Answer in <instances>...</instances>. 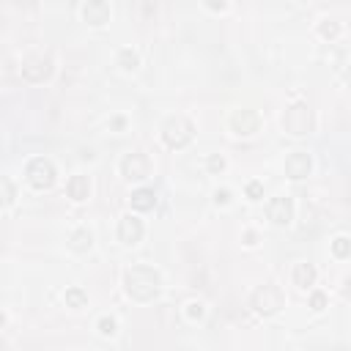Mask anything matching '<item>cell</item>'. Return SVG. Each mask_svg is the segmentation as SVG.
I'll return each instance as SVG.
<instances>
[{"mask_svg": "<svg viewBox=\"0 0 351 351\" xmlns=\"http://www.w3.org/2000/svg\"><path fill=\"white\" fill-rule=\"evenodd\" d=\"M313 126H315V115H313V110H310L307 101H293V104L285 110V115H282V129H285L288 134H293V137L310 134Z\"/></svg>", "mask_w": 351, "mask_h": 351, "instance_id": "obj_2", "label": "cell"}, {"mask_svg": "<svg viewBox=\"0 0 351 351\" xmlns=\"http://www.w3.org/2000/svg\"><path fill=\"white\" fill-rule=\"evenodd\" d=\"M69 247H71L74 252H88V250L93 247V233H90L88 228H77V230L69 236Z\"/></svg>", "mask_w": 351, "mask_h": 351, "instance_id": "obj_16", "label": "cell"}, {"mask_svg": "<svg viewBox=\"0 0 351 351\" xmlns=\"http://www.w3.org/2000/svg\"><path fill=\"white\" fill-rule=\"evenodd\" d=\"M129 200H132V208H134V211H151V208L156 206V195H154V189H148V186L134 189Z\"/></svg>", "mask_w": 351, "mask_h": 351, "instance_id": "obj_14", "label": "cell"}, {"mask_svg": "<svg viewBox=\"0 0 351 351\" xmlns=\"http://www.w3.org/2000/svg\"><path fill=\"white\" fill-rule=\"evenodd\" d=\"M96 329H99L101 337H112V335L118 332V321H115L112 315H101V318L96 321Z\"/></svg>", "mask_w": 351, "mask_h": 351, "instance_id": "obj_21", "label": "cell"}, {"mask_svg": "<svg viewBox=\"0 0 351 351\" xmlns=\"http://www.w3.org/2000/svg\"><path fill=\"white\" fill-rule=\"evenodd\" d=\"M250 307H252L258 315H274V313H280V310L285 307V296H282V291H280L277 285L266 282V285H258V288L252 291Z\"/></svg>", "mask_w": 351, "mask_h": 351, "instance_id": "obj_4", "label": "cell"}, {"mask_svg": "<svg viewBox=\"0 0 351 351\" xmlns=\"http://www.w3.org/2000/svg\"><path fill=\"white\" fill-rule=\"evenodd\" d=\"M214 203L217 206H228L230 203V189H214Z\"/></svg>", "mask_w": 351, "mask_h": 351, "instance_id": "obj_28", "label": "cell"}, {"mask_svg": "<svg viewBox=\"0 0 351 351\" xmlns=\"http://www.w3.org/2000/svg\"><path fill=\"white\" fill-rule=\"evenodd\" d=\"M258 126H261V118H258L255 110H236V112L230 115V129H233L239 137H250V134H255Z\"/></svg>", "mask_w": 351, "mask_h": 351, "instance_id": "obj_10", "label": "cell"}, {"mask_svg": "<svg viewBox=\"0 0 351 351\" xmlns=\"http://www.w3.org/2000/svg\"><path fill=\"white\" fill-rule=\"evenodd\" d=\"M66 195H69L71 200H77V203L88 200V195H90V181H88V176H71V178L66 181Z\"/></svg>", "mask_w": 351, "mask_h": 351, "instance_id": "obj_13", "label": "cell"}, {"mask_svg": "<svg viewBox=\"0 0 351 351\" xmlns=\"http://www.w3.org/2000/svg\"><path fill=\"white\" fill-rule=\"evenodd\" d=\"M206 5H208V8H211V11H225V8H228V5H225V3H214V0H208V3H206Z\"/></svg>", "mask_w": 351, "mask_h": 351, "instance_id": "obj_30", "label": "cell"}, {"mask_svg": "<svg viewBox=\"0 0 351 351\" xmlns=\"http://www.w3.org/2000/svg\"><path fill=\"white\" fill-rule=\"evenodd\" d=\"M52 69H55V63H52V55L49 52H33V55H27L22 60V77L27 82H44V80H49Z\"/></svg>", "mask_w": 351, "mask_h": 351, "instance_id": "obj_6", "label": "cell"}, {"mask_svg": "<svg viewBox=\"0 0 351 351\" xmlns=\"http://www.w3.org/2000/svg\"><path fill=\"white\" fill-rule=\"evenodd\" d=\"M329 250H332V255H335V258H340V261H343V258H348V255H351V239L340 233V236H335V239L329 241Z\"/></svg>", "mask_w": 351, "mask_h": 351, "instance_id": "obj_19", "label": "cell"}, {"mask_svg": "<svg viewBox=\"0 0 351 351\" xmlns=\"http://www.w3.org/2000/svg\"><path fill=\"white\" fill-rule=\"evenodd\" d=\"M186 318L189 321H200L203 318V313H206V307H203V302H197V299H192V302H186Z\"/></svg>", "mask_w": 351, "mask_h": 351, "instance_id": "obj_23", "label": "cell"}, {"mask_svg": "<svg viewBox=\"0 0 351 351\" xmlns=\"http://www.w3.org/2000/svg\"><path fill=\"white\" fill-rule=\"evenodd\" d=\"M143 219H137L134 214H123L121 219H118V239L123 241V244H137L140 239H143Z\"/></svg>", "mask_w": 351, "mask_h": 351, "instance_id": "obj_11", "label": "cell"}, {"mask_svg": "<svg viewBox=\"0 0 351 351\" xmlns=\"http://www.w3.org/2000/svg\"><path fill=\"white\" fill-rule=\"evenodd\" d=\"M244 192H247L250 200H261V197H263V184H261V181H250V184L244 186Z\"/></svg>", "mask_w": 351, "mask_h": 351, "instance_id": "obj_26", "label": "cell"}, {"mask_svg": "<svg viewBox=\"0 0 351 351\" xmlns=\"http://www.w3.org/2000/svg\"><path fill=\"white\" fill-rule=\"evenodd\" d=\"M123 288L134 302H151L162 291V274L154 266L137 263L123 271Z\"/></svg>", "mask_w": 351, "mask_h": 351, "instance_id": "obj_1", "label": "cell"}, {"mask_svg": "<svg viewBox=\"0 0 351 351\" xmlns=\"http://www.w3.org/2000/svg\"><path fill=\"white\" fill-rule=\"evenodd\" d=\"M310 170H313V156L307 154V151H291L288 156H285V176L288 178H293V181H302V178H307L310 176Z\"/></svg>", "mask_w": 351, "mask_h": 351, "instance_id": "obj_8", "label": "cell"}, {"mask_svg": "<svg viewBox=\"0 0 351 351\" xmlns=\"http://www.w3.org/2000/svg\"><path fill=\"white\" fill-rule=\"evenodd\" d=\"M118 66H121L123 71H134V69L140 66V55H137L132 47H123V49L118 52Z\"/></svg>", "mask_w": 351, "mask_h": 351, "instance_id": "obj_17", "label": "cell"}, {"mask_svg": "<svg viewBox=\"0 0 351 351\" xmlns=\"http://www.w3.org/2000/svg\"><path fill=\"white\" fill-rule=\"evenodd\" d=\"M266 217L277 228L291 225V219H293V200L291 197H271L269 206H266Z\"/></svg>", "mask_w": 351, "mask_h": 351, "instance_id": "obj_9", "label": "cell"}, {"mask_svg": "<svg viewBox=\"0 0 351 351\" xmlns=\"http://www.w3.org/2000/svg\"><path fill=\"white\" fill-rule=\"evenodd\" d=\"M244 239H247L244 244H255V233H250V230H247V233H244Z\"/></svg>", "mask_w": 351, "mask_h": 351, "instance_id": "obj_31", "label": "cell"}, {"mask_svg": "<svg viewBox=\"0 0 351 351\" xmlns=\"http://www.w3.org/2000/svg\"><path fill=\"white\" fill-rule=\"evenodd\" d=\"M310 307H313L315 313H321V310L326 307V293H321V291H313V293H310Z\"/></svg>", "mask_w": 351, "mask_h": 351, "instance_id": "obj_27", "label": "cell"}, {"mask_svg": "<svg viewBox=\"0 0 351 351\" xmlns=\"http://www.w3.org/2000/svg\"><path fill=\"white\" fill-rule=\"evenodd\" d=\"M206 167H208V173H222L225 170V156L222 154H211L206 159Z\"/></svg>", "mask_w": 351, "mask_h": 351, "instance_id": "obj_25", "label": "cell"}, {"mask_svg": "<svg viewBox=\"0 0 351 351\" xmlns=\"http://www.w3.org/2000/svg\"><path fill=\"white\" fill-rule=\"evenodd\" d=\"M0 186H3V203H5V206H11V203H14V197H16V189H14L11 178H8V176H3V178H0Z\"/></svg>", "mask_w": 351, "mask_h": 351, "instance_id": "obj_24", "label": "cell"}, {"mask_svg": "<svg viewBox=\"0 0 351 351\" xmlns=\"http://www.w3.org/2000/svg\"><path fill=\"white\" fill-rule=\"evenodd\" d=\"M63 299H66V307H71V310H82V307L88 304V293H85L82 288H77V285L69 288Z\"/></svg>", "mask_w": 351, "mask_h": 351, "instance_id": "obj_18", "label": "cell"}, {"mask_svg": "<svg viewBox=\"0 0 351 351\" xmlns=\"http://www.w3.org/2000/svg\"><path fill=\"white\" fill-rule=\"evenodd\" d=\"M315 266L313 263H307V261H302V263H296L293 266V282L299 285V288H310L313 282H315Z\"/></svg>", "mask_w": 351, "mask_h": 351, "instance_id": "obj_15", "label": "cell"}, {"mask_svg": "<svg viewBox=\"0 0 351 351\" xmlns=\"http://www.w3.org/2000/svg\"><path fill=\"white\" fill-rule=\"evenodd\" d=\"M346 82H348V88H351V69L346 71Z\"/></svg>", "mask_w": 351, "mask_h": 351, "instance_id": "obj_32", "label": "cell"}, {"mask_svg": "<svg viewBox=\"0 0 351 351\" xmlns=\"http://www.w3.org/2000/svg\"><path fill=\"white\" fill-rule=\"evenodd\" d=\"M82 19L88 22V25H104V22H110V3H104V0H88L85 5H82Z\"/></svg>", "mask_w": 351, "mask_h": 351, "instance_id": "obj_12", "label": "cell"}, {"mask_svg": "<svg viewBox=\"0 0 351 351\" xmlns=\"http://www.w3.org/2000/svg\"><path fill=\"white\" fill-rule=\"evenodd\" d=\"M121 176L129 181H145L151 176V159L140 151H132L121 159Z\"/></svg>", "mask_w": 351, "mask_h": 351, "instance_id": "obj_7", "label": "cell"}, {"mask_svg": "<svg viewBox=\"0 0 351 351\" xmlns=\"http://www.w3.org/2000/svg\"><path fill=\"white\" fill-rule=\"evenodd\" d=\"M318 33H321L326 41H332V38H337V33H340V25H337L335 19H324V22L318 25Z\"/></svg>", "mask_w": 351, "mask_h": 351, "instance_id": "obj_22", "label": "cell"}, {"mask_svg": "<svg viewBox=\"0 0 351 351\" xmlns=\"http://www.w3.org/2000/svg\"><path fill=\"white\" fill-rule=\"evenodd\" d=\"M343 296L346 299H351V274L346 277V282H343Z\"/></svg>", "mask_w": 351, "mask_h": 351, "instance_id": "obj_29", "label": "cell"}, {"mask_svg": "<svg viewBox=\"0 0 351 351\" xmlns=\"http://www.w3.org/2000/svg\"><path fill=\"white\" fill-rule=\"evenodd\" d=\"M321 63H326V66H332V69H340V66H343V52H340L335 44H326L324 52H321Z\"/></svg>", "mask_w": 351, "mask_h": 351, "instance_id": "obj_20", "label": "cell"}, {"mask_svg": "<svg viewBox=\"0 0 351 351\" xmlns=\"http://www.w3.org/2000/svg\"><path fill=\"white\" fill-rule=\"evenodd\" d=\"M55 176H58V170L47 156H33L25 167V178L33 189H49L55 184Z\"/></svg>", "mask_w": 351, "mask_h": 351, "instance_id": "obj_5", "label": "cell"}, {"mask_svg": "<svg viewBox=\"0 0 351 351\" xmlns=\"http://www.w3.org/2000/svg\"><path fill=\"white\" fill-rule=\"evenodd\" d=\"M192 137H195V126L186 115H170L162 123V140L167 148H184L192 143Z\"/></svg>", "mask_w": 351, "mask_h": 351, "instance_id": "obj_3", "label": "cell"}]
</instances>
